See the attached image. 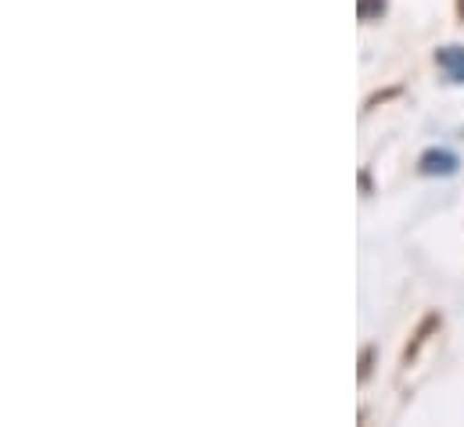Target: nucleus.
Listing matches in <instances>:
<instances>
[{
  "mask_svg": "<svg viewBox=\"0 0 464 427\" xmlns=\"http://www.w3.org/2000/svg\"><path fill=\"white\" fill-rule=\"evenodd\" d=\"M356 14L363 22H378L385 14V0H356Z\"/></svg>",
  "mask_w": 464,
  "mask_h": 427,
  "instance_id": "3",
  "label": "nucleus"
},
{
  "mask_svg": "<svg viewBox=\"0 0 464 427\" xmlns=\"http://www.w3.org/2000/svg\"><path fill=\"white\" fill-rule=\"evenodd\" d=\"M458 18L464 22V0H458Z\"/></svg>",
  "mask_w": 464,
  "mask_h": 427,
  "instance_id": "5",
  "label": "nucleus"
},
{
  "mask_svg": "<svg viewBox=\"0 0 464 427\" xmlns=\"http://www.w3.org/2000/svg\"><path fill=\"white\" fill-rule=\"evenodd\" d=\"M418 173L421 176H454L458 173V155L447 151V147H429L418 158Z\"/></svg>",
  "mask_w": 464,
  "mask_h": 427,
  "instance_id": "1",
  "label": "nucleus"
},
{
  "mask_svg": "<svg viewBox=\"0 0 464 427\" xmlns=\"http://www.w3.org/2000/svg\"><path fill=\"white\" fill-rule=\"evenodd\" d=\"M436 65H440V72H443L450 83H464V47H458V43L440 47V51H436Z\"/></svg>",
  "mask_w": 464,
  "mask_h": 427,
  "instance_id": "2",
  "label": "nucleus"
},
{
  "mask_svg": "<svg viewBox=\"0 0 464 427\" xmlns=\"http://www.w3.org/2000/svg\"><path fill=\"white\" fill-rule=\"evenodd\" d=\"M371 366H374V348H363V352H360V374H356V377L367 381V377H371Z\"/></svg>",
  "mask_w": 464,
  "mask_h": 427,
  "instance_id": "4",
  "label": "nucleus"
}]
</instances>
